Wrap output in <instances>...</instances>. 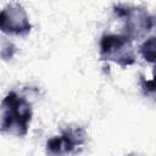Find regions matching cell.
Wrapping results in <instances>:
<instances>
[{"label": "cell", "instance_id": "obj_5", "mask_svg": "<svg viewBox=\"0 0 156 156\" xmlns=\"http://www.w3.org/2000/svg\"><path fill=\"white\" fill-rule=\"evenodd\" d=\"M32 29L22 6L10 5L0 11V32L9 35H27Z\"/></svg>", "mask_w": 156, "mask_h": 156}, {"label": "cell", "instance_id": "obj_6", "mask_svg": "<svg viewBox=\"0 0 156 156\" xmlns=\"http://www.w3.org/2000/svg\"><path fill=\"white\" fill-rule=\"evenodd\" d=\"M139 51H140V54L143 55V57L147 62L152 63L154 62V58H155V38L154 37H150L149 39H146L143 43V45L140 46V50Z\"/></svg>", "mask_w": 156, "mask_h": 156}, {"label": "cell", "instance_id": "obj_2", "mask_svg": "<svg viewBox=\"0 0 156 156\" xmlns=\"http://www.w3.org/2000/svg\"><path fill=\"white\" fill-rule=\"evenodd\" d=\"M126 34H104L100 39V58L112 61L122 67L135 62L133 44Z\"/></svg>", "mask_w": 156, "mask_h": 156}, {"label": "cell", "instance_id": "obj_4", "mask_svg": "<svg viewBox=\"0 0 156 156\" xmlns=\"http://www.w3.org/2000/svg\"><path fill=\"white\" fill-rule=\"evenodd\" d=\"M87 140V133L82 127H67L60 135L46 143V152L51 155H67L74 152Z\"/></svg>", "mask_w": 156, "mask_h": 156}, {"label": "cell", "instance_id": "obj_1", "mask_svg": "<svg viewBox=\"0 0 156 156\" xmlns=\"http://www.w3.org/2000/svg\"><path fill=\"white\" fill-rule=\"evenodd\" d=\"M0 133L15 136H24L32 121L30 102L16 91H10L0 105Z\"/></svg>", "mask_w": 156, "mask_h": 156}, {"label": "cell", "instance_id": "obj_3", "mask_svg": "<svg viewBox=\"0 0 156 156\" xmlns=\"http://www.w3.org/2000/svg\"><path fill=\"white\" fill-rule=\"evenodd\" d=\"M113 12L124 22L126 35L130 39L140 38L154 28V17L144 9L117 5L113 7Z\"/></svg>", "mask_w": 156, "mask_h": 156}]
</instances>
